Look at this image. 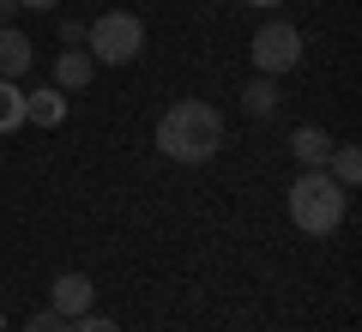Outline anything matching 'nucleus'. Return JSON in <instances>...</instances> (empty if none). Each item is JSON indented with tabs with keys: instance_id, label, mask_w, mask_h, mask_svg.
<instances>
[{
	"instance_id": "4",
	"label": "nucleus",
	"mask_w": 362,
	"mask_h": 332,
	"mask_svg": "<svg viewBox=\"0 0 362 332\" xmlns=\"http://www.w3.org/2000/svg\"><path fill=\"white\" fill-rule=\"evenodd\" d=\"M247 55H254V67L266 79H278V73H290V67L302 61V30L284 25V18H272V25L254 30V49H247Z\"/></svg>"
},
{
	"instance_id": "9",
	"label": "nucleus",
	"mask_w": 362,
	"mask_h": 332,
	"mask_svg": "<svg viewBox=\"0 0 362 332\" xmlns=\"http://www.w3.org/2000/svg\"><path fill=\"white\" fill-rule=\"evenodd\" d=\"M25 121H37V127H61L66 121V91H37V97H25Z\"/></svg>"
},
{
	"instance_id": "10",
	"label": "nucleus",
	"mask_w": 362,
	"mask_h": 332,
	"mask_svg": "<svg viewBox=\"0 0 362 332\" xmlns=\"http://www.w3.org/2000/svg\"><path fill=\"white\" fill-rule=\"evenodd\" d=\"M326 176H332L338 188H356V176H362V157H356V145H332V157H326Z\"/></svg>"
},
{
	"instance_id": "16",
	"label": "nucleus",
	"mask_w": 362,
	"mask_h": 332,
	"mask_svg": "<svg viewBox=\"0 0 362 332\" xmlns=\"http://www.w3.org/2000/svg\"><path fill=\"white\" fill-rule=\"evenodd\" d=\"M18 6H30V13H49V6H61V0H18Z\"/></svg>"
},
{
	"instance_id": "15",
	"label": "nucleus",
	"mask_w": 362,
	"mask_h": 332,
	"mask_svg": "<svg viewBox=\"0 0 362 332\" xmlns=\"http://www.w3.org/2000/svg\"><path fill=\"white\" fill-rule=\"evenodd\" d=\"M13 13H18V0H0V25H13Z\"/></svg>"
},
{
	"instance_id": "1",
	"label": "nucleus",
	"mask_w": 362,
	"mask_h": 332,
	"mask_svg": "<svg viewBox=\"0 0 362 332\" xmlns=\"http://www.w3.org/2000/svg\"><path fill=\"white\" fill-rule=\"evenodd\" d=\"M223 145V115L199 97H181L157 115V151L169 164H211Z\"/></svg>"
},
{
	"instance_id": "17",
	"label": "nucleus",
	"mask_w": 362,
	"mask_h": 332,
	"mask_svg": "<svg viewBox=\"0 0 362 332\" xmlns=\"http://www.w3.org/2000/svg\"><path fill=\"white\" fill-rule=\"evenodd\" d=\"M247 6H278V0H247Z\"/></svg>"
},
{
	"instance_id": "14",
	"label": "nucleus",
	"mask_w": 362,
	"mask_h": 332,
	"mask_svg": "<svg viewBox=\"0 0 362 332\" xmlns=\"http://www.w3.org/2000/svg\"><path fill=\"white\" fill-rule=\"evenodd\" d=\"M25 332H66V320L54 314V308H42V314H30V326Z\"/></svg>"
},
{
	"instance_id": "3",
	"label": "nucleus",
	"mask_w": 362,
	"mask_h": 332,
	"mask_svg": "<svg viewBox=\"0 0 362 332\" xmlns=\"http://www.w3.org/2000/svg\"><path fill=\"white\" fill-rule=\"evenodd\" d=\"M139 49H145V25L133 13H103L90 25V61L97 67H127L139 61Z\"/></svg>"
},
{
	"instance_id": "12",
	"label": "nucleus",
	"mask_w": 362,
	"mask_h": 332,
	"mask_svg": "<svg viewBox=\"0 0 362 332\" xmlns=\"http://www.w3.org/2000/svg\"><path fill=\"white\" fill-rule=\"evenodd\" d=\"M242 109H247V115H272V109H278V85H272V79L259 73L254 85L242 91Z\"/></svg>"
},
{
	"instance_id": "8",
	"label": "nucleus",
	"mask_w": 362,
	"mask_h": 332,
	"mask_svg": "<svg viewBox=\"0 0 362 332\" xmlns=\"http://www.w3.org/2000/svg\"><path fill=\"white\" fill-rule=\"evenodd\" d=\"M290 157H296L302 169H326V157H332V139H326L320 127H296V133H290Z\"/></svg>"
},
{
	"instance_id": "18",
	"label": "nucleus",
	"mask_w": 362,
	"mask_h": 332,
	"mask_svg": "<svg viewBox=\"0 0 362 332\" xmlns=\"http://www.w3.org/2000/svg\"><path fill=\"white\" fill-rule=\"evenodd\" d=\"M0 332H13V326H6V314H0Z\"/></svg>"
},
{
	"instance_id": "11",
	"label": "nucleus",
	"mask_w": 362,
	"mask_h": 332,
	"mask_svg": "<svg viewBox=\"0 0 362 332\" xmlns=\"http://www.w3.org/2000/svg\"><path fill=\"white\" fill-rule=\"evenodd\" d=\"M25 127V91L13 79H0V133H18Z\"/></svg>"
},
{
	"instance_id": "7",
	"label": "nucleus",
	"mask_w": 362,
	"mask_h": 332,
	"mask_svg": "<svg viewBox=\"0 0 362 332\" xmlns=\"http://www.w3.org/2000/svg\"><path fill=\"white\" fill-rule=\"evenodd\" d=\"M90 73H97V61H90L85 49H61V61H54V91H85Z\"/></svg>"
},
{
	"instance_id": "13",
	"label": "nucleus",
	"mask_w": 362,
	"mask_h": 332,
	"mask_svg": "<svg viewBox=\"0 0 362 332\" xmlns=\"http://www.w3.org/2000/svg\"><path fill=\"white\" fill-rule=\"evenodd\" d=\"M66 332H121V326L103 314H78V320H66Z\"/></svg>"
},
{
	"instance_id": "6",
	"label": "nucleus",
	"mask_w": 362,
	"mask_h": 332,
	"mask_svg": "<svg viewBox=\"0 0 362 332\" xmlns=\"http://www.w3.org/2000/svg\"><path fill=\"white\" fill-rule=\"evenodd\" d=\"M30 61H37L30 37H25V30H13V25H0V79H25Z\"/></svg>"
},
{
	"instance_id": "2",
	"label": "nucleus",
	"mask_w": 362,
	"mask_h": 332,
	"mask_svg": "<svg viewBox=\"0 0 362 332\" xmlns=\"http://www.w3.org/2000/svg\"><path fill=\"white\" fill-rule=\"evenodd\" d=\"M344 193L350 188H338L326 169H302V176L290 181V193H284L290 224H296L302 236H332L338 224H344Z\"/></svg>"
},
{
	"instance_id": "5",
	"label": "nucleus",
	"mask_w": 362,
	"mask_h": 332,
	"mask_svg": "<svg viewBox=\"0 0 362 332\" xmlns=\"http://www.w3.org/2000/svg\"><path fill=\"white\" fill-rule=\"evenodd\" d=\"M90 296H97V290H90V278H85V272H61V278L49 284V308H54L61 320L90 314Z\"/></svg>"
}]
</instances>
